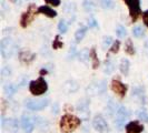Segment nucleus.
Returning a JSON list of instances; mask_svg holds the SVG:
<instances>
[{
    "mask_svg": "<svg viewBox=\"0 0 148 133\" xmlns=\"http://www.w3.org/2000/svg\"><path fill=\"white\" fill-rule=\"evenodd\" d=\"M82 124V120L70 113L64 114L60 119V131L61 133H70L75 131Z\"/></svg>",
    "mask_w": 148,
    "mask_h": 133,
    "instance_id": "f257e3e1",
    "label": "nucleus"
},
{
    "mask_svg": "<svg viewBox=\"0 0 148 133\" xmlns=\"http://www.w3.org/2000/svg\"><path fill=\"white\" fill-rule=\"evenodd\" d=\"M17 51V43L11 39V38H3L0 41V52L2 58L6 59H10Z\"/></svg>",
    "mask_w": 148,
    "mask_h": 133,
    "instance_id": "f03ea898",
    "label": "nucleus"
},
{
    "mask_svg": "<svg viewBox=\"0 0 148 133\" xmlns=\"http://www.w3.org/2000/svg\"><path fill=\"white\" fill-rule=\"evenodd\" d=\"M48 83L42 77H39L37 80H32L29 82V91L32 96H41L47 92Z\"/></svg>",
    "mask_w": 148,
    "mask_h": 133,
    "instance_id": "7ed1b4c3",
    "label": "nucleus"
},
{
    "mask_svg": "<svg viewBox=\"0 0 148 133\" xmlns=\"http://www.w3.org/2000/svg\"><path fill=\"white\" fill-rule=\"evenodd\" d=\"M38 14V8L36 7L35 3H30L27 10L22 12L21 17H20V20H19V23H20V27L21 28H27L30 23L32 22V20L35 19L36 15Z\"/></svg>",
    "mask_w": 148,
    "mask_h": 133,
    "instance_id": "20e7f679",
    "label": "nucleus"
},
{
    "mask_svg": "<svg viewBox=\"0 0 148 133\" xmlns=\"http://www.w3.org/2000/svg\"><path fill=\"white\" fill-rule=\"evenodd\" d=\"M129 118V111L126 109V107L124 105H119L117 112L115 114V126L117 128V130H123L125 123Z\"/></svg>",
    "mask_w": 148,
    "mask_h": 133,
    "instance_id": "39448f33",
    "label": "nucleus"
},
{
    "mask_svg": "<svg viewBox=\"0 0 148 133\" xmlns=\"http://www.w3.org/2000/svg\"><path fill=\"white\" fill-rule=\"evenodd\" d=\"M129 10V16L133 22H136L138 18L143 15L140 8V0H124Z\"/></svg>",
    "mask_w": 148,
    "mask_h": 133,
    "instance_id": "423d86ee",
    "label": "nucleus"
},
{
    "mask_svg": "<svg viewBox=\"0 0 148 133\" xmlns=\"http://www.w3.org/2000/svg\"><path fill=\"white\" fill-rule=\"evenodd\" d=\"M48 104H49V99H47V98L46 99L45 98H40V99H27L25 101V107L31 111L42 110Z\"/></svg>",
    "mask_w": 148,
    "mask_h": 133,
    "instance_id": "0eeeda50",
    "label": "nucleus"
},
{
    "mask_svg": "<svg viewBox=\"0 0 148 133\" xmlns=\"http://www.w3.org/2000/svg\"><path fill=\"white\" fill-rule=\"evenodd\" d=\"M89 104H90V100L87 96H85V98H82L76 105V110L78 112V114L80 115L82 120H84V121L89 120V115H90Z\"/></svg>",
    "mask_w": 148,
    "mask_h": 133,
    "instance_id": "6e6552de",
    "label": "nucleus"
},
{
    "mask_svg": "<svg viewBox=\"0 0 148 133\" xmlns=\"http://www.w3.org/2000/svg\"><path fill=\"white\" fill-rule=\"evenodd\" d=\"M106 89H107V81L99 80L89 86L87 88V93L89 96H101L106 92Z\"/></svg>",
    "mask_w": 148,
    "mask_h": 133,
    "instance_id": "1a4fd4ad",
    "label": "nucleus"
},
{
    "mask_svg": "<svg viewBox=\"0 0 148 133\" xmlns=\"http://www.w3.org/2000/svg\"><path fill=\"white\" fill-rule=\"evenodd\" d=\"M92 126L99 133H106L109 131V126L104 118V115L101 114H96L92 119Z\"/></svg>",
    "mask_w": 148,
    "mask_h": 133,
    "instance_id": "9d476101",
    "label": "nucleus"
},
{
    "mask_svg": "<svg viewBox=\"0 0 148 133\" xmlns=\"http://www.w3.org/2000/svg\"><path fill=\"white\" fill-rule=\"evenodd\" d=\"M132 96L137 99L139 103L143 105L147 104V96H146V90L143 86H136L132 90Z\"/></svg>",
    "mask_w": 148,
    "mask_h": 133,
    "instance_id": "9b49d317",
    "label": "nucleus"
},
{
    "mask_svg": "<svg viewBox=\"0 0 148 133\" xmlns=\"http://www.w3.org/2000/svg\"><path fill=\"white\" fill-rule=\"evenodd\" d=\"M111 90H112L114 93H116L118 96L124 98V96H126L128 87H127L126 84H124L119 79H114L111 81Z\"/></svg>",
    "mask_w": 148,
    "mask_h": 133,
    "instance_id": "f8f14e48",
    "label": "nucleus"
},
{
    "mask_svg": "<svg viewBox=\"0 0 148 133\" xmlns=\"http://www.w3.org/2000/svg\"><path fill=\"white\" fill-rule=\"evenodd\" d=\"M35 119H32L31 117L23 114L21 117V128L25 133H31L35 130Z\"/></svg>",
    "mask_w": 148,
    "mask_h": 133,
    "instance_id": "ddd939ff",
    "label": "nucleus"
},
{
    "mask_svg": "<svg viewBox=\"0 0 148 133\" xmlns=\"http://www.w3.org/2000/svg\"><path fill=\"white\" fill-rule=\"evenodd\" d=\"M18 58H19V61L21 63L26 64V66H29L30 63H32L36 59V53L31 52L30 50H22L19 52Z\"/></svg>",
    "mask_w": 148,
    "mask_h": 133,
    "instance_id": "4468645a",
    "label": "nucleus"
},
{
    "mask_svg": "<svg viewBox=\"0 0 148 133\" xmlns=\"http://www.w3.org/2000/svg\"><path fill=\"white\" fill-rule=\"evenodd\" d=\"M2 120H1V124H2V128L3 129H7L10 131V132H17V130H18V126H19V122H18V120H16V119H6L3 118V115H2Z\"/></svg>",
    "mask_w": 148,
    "mask_h": 133,
    "instance_id": "2eb2a0df",
    "label": "nucleus"
},
{
    "mask_svg": "<svg viewBox=\"0 0 148 133\" xmlns=\"http://www.w3.org/2000/svg\"><path fill=\"white\" fill-rule=\"evenodd\" d=\"M79 89V84L78 82L70 79V80H67L64 84H62V91L67 93V94H70V93H75L77 92Z\"/></svg>",
    "mask_w": 148,
    "mask_h": 133,
    "instance_id": "dca6fc26",
    "label": "nucleus"
},
{
    "mask_svg": "<svg viewBox=\"0 0 148 133\" xmlns=\"http://www.w3.org/2000/svg\"><path fill=\"white\" fill-rule=\"evenodd\" d=\"M126 133H141L144 131V126L139 123V121H130L125 126Z\"/></svg>",
    "mask_w": 148,
    "mask_h": 133,
    "instance_id": "f3484780",
    "label": "nucleus"
},
{
    "mask_svg": "<svg viewBox=\"0 0 148 133\" xmlns=\"http://www.w3.org/2000/svg\"><path fill=\"white\" fill-rule=\"evenodd\" d=\"M38 14L45 15L46 17H48V18H55V17H57V11H55L49 6H40V7H38Z\"/></svg>",
    "mask_w": 148,
    "mask_h": 133,
    "instance_id": "a211bd4d",
    "label": "nucleus"
},
{
    "mask_svg": "<svg viewBox=\"0 0 148 133\" xmlns=\"http://www.w3.org/2000/svg\"><path fill=\"white\" fill-rule=\"evenodd\" d=\"M90 61H91V68L95 69V70L98 69L100 62H99V59H98L96 47H91V48H90Z\"/></svg>",
    "mask_w": 148,
    "mask_h": 133,
    "instance_id": "6ab92c4d",
    "label": "nucleus"
},
{
    "mask_svg": "<svg viewBox=\"0 0 148 133\" xmlns=\"http://www.w3.org/2000/svg\"><path fill=\"white\" fill-rule=\"evenodd\" d=\"M78 59L79 61H82V63L88 64L89 60H90V49H87V48L82 49L78 52Z\"/></svg>",
    "mask_w": 148,
    "mask_h": 133,
    "instance_id": "aec40b11",
    "label": "nucleus"
},
{
    "mask_svg": "<svg viewBox=\"0 0 148 133\" xmlns=\"http://www.w3.org/2000/svg\"><path fill=\"white\" fill-rule=\"evenodd\" d=\"M119 70H120L121 74H124L125 77L128 75L129 70H130V62H129V60L126 59V58H123L121 61H120V63H119Z\"/></svg>",
    "mask_w": 148,
    "mask_h": 133,
    "instance_id": "412c9836",
    "label": "nucleus"
},
{
    "mask_svg": "<svg viewBox=\"0 0 148 133\" xmlns=\"http://www.w3.org/2000/svg\"><path fill=\"white\" fill-rule=\"evenodd\" d=\"M87 30H88V27H82L75 32V42L76 43H79L85 38L86 33H87Z\"/></svg>",
    "mask_w": 148,
    "mask_h": 133,
    "instance_id": "4be33fe9",
    "label": "nucleus"
},
{
    "mask_svg": "<svg viewBox=\"0 0 148 133\" xmlns=\"http://www.w3.org/2000/svg\"><path fill=\"white\" fill-rule=\"evenodd\" d=\"M18 88H19V87L14 84V83H8V84H6V86L3 87V92L6 93V96L10 98V96H12L16 92H17Z\"/></svg>",
    "mask_w": 148,
    "mask_h": 133,
    "instance_id": "5701e85b",
    "label": "nucleus"
},
{
    "mask_svg": "<svg viewBox=\"0 0 148 133\" xmlns=\"http://www.w3.org/2000/svg\"><path fill=\"white\" fill-rule=\"evenodd\" d=\"M104 72L106 74H111L114 72V70H115V63H114V61L111 59H109L108 57H107V59L105 60V63H104Z\"/></svg>",
    "mask_w": 148,
    "mask_h": 133,
    "instance_id": "b1692460",
    "label": "nucleus"
},
{
    "mask_svg": "<svg viewBox=\"0 0 148 133\" xmlns=\"http://www.w3.org/2000/svg\"><path fill=\"white\" fill-rule=\"evenodd\" d=\"M117 109H118V107H116V104H115V102H114V100H112V99H109V102H107L106 110H107V113H108V115H109L110 118L116 114Z\"/></svg>",
    "mask_w": 148,
    "mask_h": 133,
    "instance_id": "393cba45",
    "label": "nucleus"
},
{
    "mask_svg": "<svg viewBox=\"0 0 148 133\" xmlns=\"http://www.w3.org/2000/svg\"><path fill=\"white\" fill-rule=\"evenodd\" d=\"M35 122L38 124V128L42 131V132H45V131H47L48 129H49V123L46 121V120H44L42 118H40V117H35Z\"/></svg>",
    "mask_w": 148,
    "mask_h": 133,
    "instance_id": "a878e982",
    "label": "nucleus"
},
{
    "mask_svg": "<svg viewBox=\"0 0 148 133\" xmlns=\"http://www.w3.org/2000/svg\"><path fill=\"white\" fill-rule=\"evenodd\" d=\"M125 52L128 56H134L136 53V50H135V47H134L132 39H127L126 43H125Z\"/></svg>",
    "mask_w": 148,
    "mask_h": 133,
    "instance_id": "bb28decb",
    "label": "nucleus"
},
{
    "mask_svg": "<svg viewBox=\"0 0 148 133\" xmlns=\"http://www.w3.org/2000/svg\"><path fill=\"white\" fill-rule=\"evenodd\" d=\"M82 7H84V9H85L87 12H89V14L96 10V5H95V2H94L92 0H85V1L82 2Z\"/></svg>",
    "mask_w": 148,
    "mask_h": 133,
    "instance_id": "cd10ccee",
    "label": "nucleus"
},
{
    "mask_svg": "<svg viewBox=\"0 0 148 133\" xmlns=\"http://www.w3.org/2000/svg\"><path fill=\"white\" fill-rule=\"evenodd\" d=\"M136 115L138 120H140L145 123H148V112L145 109H139L136 111Z\"/></svg>",
    "mask_w": 148,
    "mask_h": 133,
    "instance_id": "c85d7f7f",
    "label": "nucleus"
},
{
    "mask_svg": "<svg viewBox=\"0 0 148 133\" xmlns=\"http://www.w3.org/2000/svg\"><path fill=\"white\" fill-rule=\"evenodd\" d=\"M99 5L105 10H110V9L115 7L114 0H99Z\"/></svg>",
    "mask_w": 148,
    "mask_h": 133,
    "instance_id": "c756f323",
    "label": "nucleus"
},
{
    "mask_svg": "<svg viewBox=\"0 0 148 133\" xmlns=\"http://www.w3.org/2000/svg\"><path fill=\"white\" fill-rule=\"evenodd\" d=\"M133 36L135 38H141L145 36V30L141 26H136L133 29Z\"/></svg>",
    "mask_w": 148,
    "mask_h": 133,
    "instance_id": "7c9ffc66",
    "label": "nucleus"
},
{
    "mask_svg": "<svg viewBox=\"0 0 148 133\" xmlns=\"http://www.w3.org/2000/svg\"><path fill=\"white\" fill-rule=\"evenodd\" d=\"M62 47H64V42L60 40L59 35H57V36L55 37L53 42H52V49H53V50H58V49L62 48Z\"/></svg>",
    "mask_w": 148,
    "mask_h": 133,
    "instance_id": "2f4dec72",
    "label": "nucleus"
},
{
    "mask_svg": "<svg viewBox=\"0 0 148 133\" xmlns=\"http://www.w3.org/2000/svg\"><path fill=\"white\" fill-rule=\"evenodd\" d=\"M76 57H78V52H77V49H76V45L73 44V45H70V49H69V51H68L67 58H68V60H73V59H75Z\"/></svg>",
    "mask_w": 148,
    "mask_h": 133,
    "instance_id": "473e14b6",
    "label": "nucleus"
},
{
    "mask_svg": "<svg viewBox=\"0 0 148 133\" xmlns=\"http://www.w3.org/2000/svg\"><path fill=\"white\" fill-rule=\"evenodd\" d=\"M114 43V41H112V37L110 36H105L103 38V41H101V47H103V49H107L108 47H111L110 44Z\"/></svg>",
    "mask_w": 148,
    "mask_h": 133,
    "instance_id": "72a5a7b5",
    "label": "nucleus"
},
{
    "mask_svg": "<svg viewBox=\"0 0 148 133\" xmlns=\"http://www.w3.org/2000/svg\"><path fill=\"white\" fill-rule=\"evenodd\" d=\"M58 30H59L60 33H66L68 31V23H67L65 20H60L59 23H58Z\"/></svg>",
    "mask_w": 148,
    "mask_h": 133,
    "instance_id": "f704fd0d",
    "label": "nucleus"
},
{
    "mask_svg": "<svg viewBox=\"0 0 148 133\" xmlns=\"http://www.w3.org/2000/svg\"><path fill=\"white\" fill-rule=\"evenodd\" d=\"M116 35L118 38H125L127 36L126 28L124 26H118L117 29H116Z\"/></svg>",
    "mask_w": 148,
    "mask_h": 133,
    "instance_id": "c9c22d12",
    "label": "nucleus"
},
{
    "mask_svg": "<svg viewBox=\"0 0 148 133\" xmlns=\"http://www.w3.org/2000/svg\"><path fill=\"white\" fill-rule=\"evenodd\" d=\"M119 49H120V41H119V40H115L114 43L111 44L110 49H109V52L116 54V53H118Z\"/></svg>",
    "mask_w": 148,
    "mask_h": 133,
    "instance_id": "e433bc0d",
    "label": "nucleus"
},
{
    "mask_svg": "<svg viewBox=\"0 0 148 133\" xmlns=\"http://www.w3.org/2000/svg\"><path fill=\"white\" fill-rule=\"evenodd\" d=\"M97 27H98V22H97L96 19L91 16L88 20V28H97Z\"/></svg>",
    "mask_w": 148,
    "mask_h": 133,
    "instance_id": "4c0bfd02",
    "label": "nucleus"
},
{
    "mask_svg": "<svg viewBox=\"0 0 148 133\" xmlns=\"http://www.w3.org/2000/svg\"><path fill=\"white\" fill-rule=\"evenodd\" d=\"M45 2L47 5L52 6V7H58V6H60V3H61L60 0H45Z\"/></svg>",
    "mask_w": 148,
    "mask_h": 133,
    "instance_id": "58836bf2",
    "label": "nucleus"
},
{
    "mask_svg": "<svg viewBox=\"0 0 148 133\" xmlns=\"http://www.w3.org/2000/svg\"><path fill=\"white\" fill-rule=\"evenodd\" d=\"M11 73V69L9 68V66H5V68H2V70H1V74H2V77L5 78V77H8V75H10Z\"/></svg>",
    "mask_w": 148,
    "mask_h": 133,
    "instance_id": "ea45409f",
    "label": "nucleus"
},
{
    "mask_svg": "<svg viewBox=\"0 0 148 133\" xmlns=\"http://www.w3.org/2000/svg\"><path fill=\"white\" fill-rule=\"evenodd\" d=\"M141 16H143V21H144V23H145V26L148 28V9L147 10H145Z\"/></svg>",
    "mask_w": 148,
    "mask_h": 133,
    "instance_id": "a19ab883",
    "label": "nucleus"
},
{
    "mask_svg": "<svg viewBox=\"0 0 148 133\" xmlns=\"http://www.w3.org/2000/svg\"><path fill=\"white\" fill-rule=\"evenodd\" d=\"M48 73V70H47V68L46 66H44L40 71H39V74H40V77H42V75H45V74H47Z\"/></svg>",
    "mask_w": 148,
    "mask_h": 133,
    "instance_id": "79ce46f5",
    "label": "nucleus"
},
{
    "mask_svg": "<svg viewBox=\"0 0 148 133\" xmlns=\"http://www.w3.org/2000/svg\"><path fill=\"white\" fill-rule=\"evenodd\" d=\"M58 103H55V108L52 107V113H55V114H57L58 113Z\"/></svg>",
    "mask_w": 148,
    "mask_h": 133,
    "instance_id": "37998d69",
    "label": "nucleus"
},
{
    "mask_svg": "<svg viewBox=\"0 0 148 133\" xmlns=\"http://www.w3.org/2000/svg\"><path fill=\"white\" fill-rule=\"evenodd\" d=\"M10 1H11L12 3H16V2H17V0H10Z\"/></svg>",
    "mask_w": 148,
    "mask_h": 133,
    "instance_id": "c03bdc74",
    "label": "nucleus"
},
{
    "mask_svg": "<svg viewBox=\"0 0 148 133\" xmlns=\"http://www.w3.org/2000/svg\"><path fill=\"white\" fill-rule=\"evenodd\" d=\"M145 45H146V47L148 48V41H146V43H145Z\"/></svg>",
    "mask_w": 148,
    "mask_h": 133,
    "instance_id": "a18cd8bd",
    "label": "nucleus"
}]
</instances>
